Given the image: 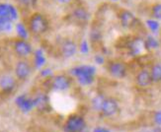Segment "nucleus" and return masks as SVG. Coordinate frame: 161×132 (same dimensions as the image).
I'll use <instances>...</instances> for the list:
<instances>
[{
	"label": "nucleus",
	"mask_w": 161,
	"mask_h": 132,
	"mask_svg": "<svg viewBox=\"0 0 161 132\" xmlns=\"http://www.w3.org/2000/svg\"><path fill=\"white\" fill-rule=\"evenodd\" d=\"M71 16L76 22L81 23V24H85L88 22V20L90 18V14L84 7H76V8L73 9V11L71 13Z\"/></svg>",
	"instance_id": "10"
},
{
	"label": "nucleus",
	"mask_w": 161,
	"mask_h": 132,
	"mask_svg": "<svg viewBox=\"0 0 161 132\" xmlns=\"http://www.w3.org/2000/svg\"><path fill=\"white\" fill-rule=\"evenodd\" d=\"M119 109L118 102L113 98H108L105 99L103 102V105L101 108V112L105 116H112L117 114Z\"/></svg>",
	"instance_id": "5"
},
{
	"label": "nucleus",
	"mask_w": 161,
	"mask_h": 132,
	"mask_svg": "<svg viewBox=\"0 0 161 132\" xmlns=\"http://www.w3.org/2000/svg\"><path fill=\"white\" fill-rule=\"evenodd\" d=\"M153 120L157 125L161 126V110H158V112L155 113L154 116H153Z\"/></svg>",
	"instance_id": "24"
},
{
	"label": "nucleus",
	"mask_w": 161,
	"mask_h": 132,
	"mask_svg": "<svg viewBox=\"0 0 161 132\" xmlns=\"http://www.w3.org/2000/svg\"><path fill=\"white\" fill-rule=\"evenodd\" d=\"M145 46L146 48H156L158 46V43L153 38L149 37L145 40Z\"/></svg>",
	"instance_id": "20"
},
{
	"label": "nucleus",
	"mask_w": 161,
	"mask_h": 132,
	"mask_svg": "<svg viewBox=\"0 0 161 132\" xmlns=\"http://www.w3.org/2000/svg\"><path fill=\"white\" fill-rule=\"evenodd\" d=\"M85 127V121L81 116L72 115L67 119L64 125L65 132H81Z\"/></svg>",
	"instance_id": "3"
},
{
	"label": "nucleus",
	"mask_w": 161,
	"mask_h": 132,
	"mask_svg": "<svg viewBox=\"0 0 161 132\" xmlns=\"http://www.w3.org/2000/svg\"><path fill=\"white\" fill-rule=\"evenodd\" d=\"M44 62H45V58L43 56V54H42L41 51H38L36 53V64H37V66L38 67L42 66L44 64Z\"/></svg>",
	"instance_id": "23"
},
{
	"label": "nucleus",
	"mask_w": 161,
	"mask_h": 132,
	"mask_svg": "<svg viewBox=\"0 0 161 132\" xmlns=\"http://www.w3.org/2000/svg\"><path fill=\"white\" fill-rule=\"evenodd\" d=\"M16 30H17V34H19V37L22 40H26V38L28 36V33H27V30H26L25 26L23 24L19 23L16 26Z\"/></svg>",
	"instance_id": "17"
},
{
	"label": "nucleus",
	"mask_w": 161,
	"mask_h": 132,
	"mask_svg": "<svg viewBox=\"0 0 161 132\" xmlns=\"http://www.w3.org/2000/svg\"><path fill=\"white\" fill-rule=\"evenodd\" d=\"M151 15L154 19L161 20V3H156L151 7Z\"/></svg>",
	"instance_id": "16"
},
{
	"label": "nucleus",
	"mask_w": 161,
	"mask_h": 132,
	"mask_svg": "<svg viewBox=\"0 0 161 132\" xmlns=\"http://www.w3.org/2000/svg\"><path fill=\"white\" fill-rule=\"evenodd\" d=\"M119 19H120L122 26L125 28H131L136 21L135 15L129 10H122L119 14Z\"/></svg>",
	"instance_id": "9"
},
{
	"label": "nucleus",
	"mask_w": 161,
	"mask_h": 132,
	"mask_svg": "<svg viewBox=\"0 0 161 132\" xmlns=\"http://www.w3.org/2000/svg\"><path fill=\"white\" fill-rule=\"evenodd\" d=\"M94 132H110L108 129L106 128H103V127H98L94 130Z\"/></svg>",
	"instance_id": "26"
},
{
	"label": "nucleus",
	"mask_w": 161,
	"mask_h": 132,
	"mask_svg": "<svg viewBox=\"0 0 161 132\" xmlns=\"http://www.w3.org/2000/svg\"><path fill=\"white\" fill-rule=\"evenodd\" d=\"M38 0H18V2L26 7H33L36 5Z\"/></svg>",
	"instance_id": "22"
},
{
	"label": "nucleus",
	"mask_w": 161,
	"mask_h": 132,
	"mask_svg": "<svg viewBox=\"0 0 161 132\" xmlns=\"http://www.w3.org/2000/svg\"><path fill=\"white\" fill-rule=\"evenodd\" d=\"M60 50L64 57H72L77 51V45L72 40H66L61 44Z\"/></svg>",
	"instance_id": "8"
},
{
	"label": "nucleus",
	"mask_w": 161,
	"mask_h": 132,
	"mask_svg": "<svg viewBox=\"0 0 161 132\" xmlns=\"http://www.w3.org/2000/svg\"><path fill=\"white\" fill-rule=\"evenodd\" d=\"M14 50L21 57H26L32 52V46L25 40H19L14 44Z\"/></svg>",
	"instance_id": "7"
},
{
	"label": "nucleus",
	"mask_w": 161,
	"mask_h": 132,
	"mask_svg": "<svg viewBox=\"0 0 161 132\" xmlns=\"http://www.w3.org/2000/svg\"><path fill=\"white\" fill-rule=\"evenodd\" d=\"M0 88L4 92H11L15 88V80L10 75H4L0 78Z\"/></svg>",
	"instance_id": "13"
},
{
	"label": "nucleus",
	"mask_w": 161,
	"mask_h": 132,
	"mask_svg": "<svg viewBox=\"0 0 161 132\" xmlns=\"http://www.w3.org/2000/svg\"><path fill=\"white\" fill-rule=\"evenodd\" d=\"M29 29L35 34H43L48 29V21L41 13H35L29 20Z\"/></svg>",
	"instance_id": "1"
},
{
	"label": "nucleus",
	"mask_w": 161,
	"mask_h": 132,
	"mask_svg": "<svg viewBox=\"0 0 161 132\" xmlns=\"http://www.w3.org/2000/svg\"><path fill=\"white\" fill-rule=\"evenodd\" d=\"M146 24H147L148 28L152 32H156L158 30V28H159V24L154 20H148L147 22H146Z\"/></svg>",
	"instance_id": "21"
},
{
	"label": "nucleus",
	"mask_w": 161,
	"mask_h": 132,
	"mask_svg": "<svg viewBox=\"0 0 161 132\" xmlns=\"http://www.w3.org/2000/svg\"><path fill=\"white\" fill-rule=\"evenodd\" d=\"M109 73L115 78H124L127 74V67L121 61H114L111 62L108 67Z\"/></svg>",
	"instance_id": "4"
},
{
	"label": "nucleus",
	"mask_w": 161,
	"mask_h": 132,
	"mask_svg": "<svg viewBox=\"0 0 161 132\" xmlns=\"http://www.w3.org/2000/svg\"><path fill=\"white\" fill-rule=\"evenodd\" d=\"M52 87L58 91H64L70 87V80L65 75H57L52 81Z\"/></svg>",
	"instance_id": "6"
},
{
	"label": "nucleus",
	"mask_w": 161,
	"mask_h": 132,
	"mask_svg": "<svg viewBox=\"0 0 161 132\" xmlns=\"http://www.w3.org/2000/svg\"><path fill=\"white\" fill-rule=\"evenodd\" d=\"M136 84L139 87L145 88V87L149 86L152 83L150 72L148 70H145V69L139 71L136 75Z\"/></svg>",
	"instance_id": "12"
},
{
	"label": "nucleus",
	"mask_w": 161,
	"mask_h": 132,
	"mask_svg": "<svg viewBox=\"0 0 161 132\" xmlns=\"http://www.w3.org/2000/svg\"><path fill=\"white\" fill-rule=\"evenodd\" d=\"M30 73H31L30 65L26 61H19L15 67V74L17 77L21 80H24L30 75Z\"/></svg>",
	"instance_id": "11"
},
{
	"label": "nucleus",
	"mask_w": 161,
	"mask_h": 132,
	"mask_svg": "<svg viewBox=\"0 0 161 132\" xmlns=\"http://www.w3.org/2000/svg\"><path fill=\"white\" fill-rule=\"evenodd\" d=\"M150 72V76H151V80L152 82H161V64L157 63L154 64L151 67V70Z\"/></svg>",
	"instance_id": "14"
},
{
	"label": "nucleus",
	"mask_w": 161,
	"mask_h": 132,
	"mask_svg": "<svg viewBox=\"0 0 161 132\" xmlns=\"http://www.w3.org/2000/svg\"><path fill=\"white\" fill-rule=\"evenodd\" d=\"M73 74L77 77L81 85H89L93 82V76L95 74V68L92 66H80L75 68Z\"/></svg>",
	"instance_id": "2"
},
{
	"label": "nucleus",
	"mask_w": 161,
	"mask_h": 132,
	"mask_svg": "<svg viewBox=\"0 0 161 132\" xmlns=\"http://www.w3.org/2000/svg\"><path fill=\"white\" fill-rule=\"evenodd\" d=\"M12 29V21L4 20L0 22V32H9Z\"/></svg>",
	"instance_id": "18"
},
{
	"label": "nucleus",
	"mask_w": 161,
	"mask_h": 132,
	"mask_svg": "<svg viewBox=\"0 0 161 132\" xmlns=\"http://www.w3.org/2000/svg\"><path fill=\"white\" fill-rule=\"evenodd\" d=\"M17 103L24 112H28V110H30L32 107L34 106V101L28 100L25 97H20V98L17 99Z\"/></svg>",
	"instance_id": "15"
},
{
	"label": "nucleus",
	"mask_w": 161,
	"mask_h": 132,
	"mask_svg": "<svg viewBox=\"0 0 161 132\" xmlns=\"http://www.w3.org/2000/svg\"><path fill=\"white\" fill-rule=\"evenodd\" d=\"M58 3H59V4H62V5H65V4H69L70 3L72 0H55Z\"/></svg>",
	"instance_id": "25"
},
{
	"label": "nucleus",
	"mask_w": 161,
	"mask_h": 132,
	"mask_svg": "<svg viewBox=\"0 0 161 132\" xmlns=\"http://www.w3.org/2000/svg\"><path fill=\"white\" fill-rule=\"evenodd\" d=\"M160 43H161V39H160Z\"/></svg>",
	"instance_id": "27"
},
{
	"label": "nucleus",
	"mask_w": 161,
	"mask_h": 132,
	"mask_svg": "<svg viewBox=\"0 0 161 132\" xmlns=\"http://www.w3.org/2000/svg\"><path fill=\"white\" fill-rule=\"evenodd\" d=\"M104 98L102 96H97L96 98L93 100V106L96 109H99L101 110V108H102V105H103V102H104Z\"/></svg>",
	"instance_id": "19"
}]
</instances>
